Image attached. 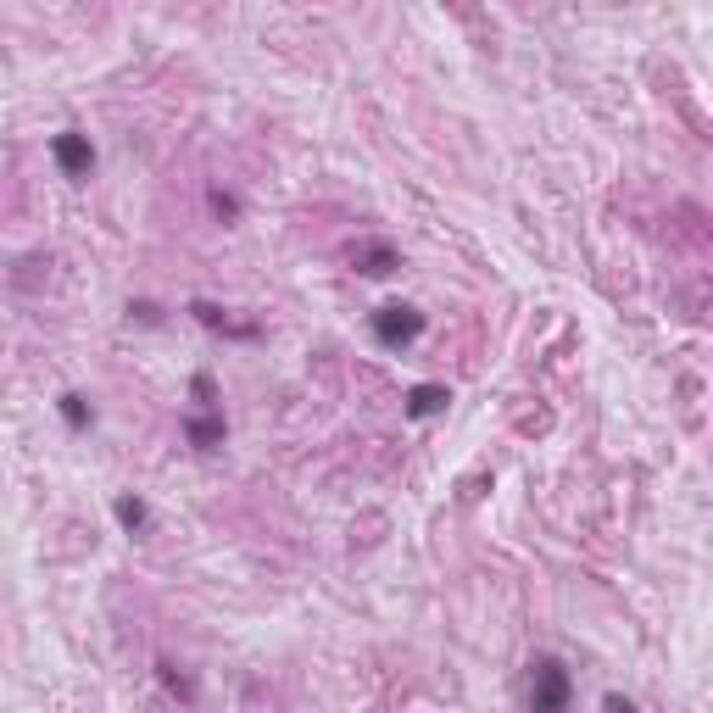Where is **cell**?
I'll use <instances>...</instances> for the list:
<instances>
[{
  "mask_svg": "<svg viewBox=\"0 0 713 713\" xmlns=\"http://www.w3.org/2000/svg\"><path fill=\"white\" fill-rule=\"evenodd\" d=\"M190 396H195V407H201V413H218V385H212V374H195L190 379Z\"/></svg>",
  "mask_w": 713,
  "mask_h": 713,
  "instance_id": "cell-11",
  "label": "cell"
},
{
  "mask_svg": "<svg viewBox=\"0 0 713 713\" xmlns=\"http://www.w3.org/2000/svg\"><path fill=\"white\" fill-rule=\"evenodd\" d=\"M602 713H641V708L630 697H619V691H608V697H602Z\"/></svg>",
  "mask_w": 713,
  "mask_h": 713,
  "instance_id": "cell-14",
  "label": "cell"
},
{
  "mask_svg": "<svg viewBox=\"0 0 713 713\" xmlns=\"http://www.w3.org/2000/svg\"><path fill=\"white\" fill-rule=\"evenodd\" d=\"M446 402H452V390H446V385H413V390H407V418H435Z\"/></svg>",
  "mask_w": 713,
  "mask_h": 713,
  "instance_id": "cell-9",
  "label": "cell"
},
{
  "mask_svg": "<svg viewBox=\"0 0 713 713\" xmlns=\"http://www.w3.org/2000/svg\"><path fill=\"white\" fill-rule=\"evenodd\" d=\"M51 156H56V168H62V179H73V184H84L95 173V145H90V134H78V129L56 134Z\"/></svg>",
  "mask_w": 713,
  "mask_h": 713,
  "instance_id": "cell-3",
  "label": "cell"
},
{
  "mask_svg": "<svg viewBox=\"0 0 713 713\" xmlns=\"http://www.w3.org/2000/svg\"><path fill=\"white\" fill-rule=\"evenodd\" d=\"M212 212H218L223 223H234V218H240V201H234L229 190H212Z\"/></svg>",
  "mask_w": 713,
  "mask_h": 713,
  "instance_id": "cell-12",
  "label": "cell"
},
{
  "mask_svg": "<svg viewBox=\"0 0 713 713\" xmlns=\"http://www.w3.org/2000/svg\"><path fill=\"white\" fill-rule=\"evenodd\" d=\"M56 413H62V424L73 429V435H84V429L95 424V407H90V396H78V390H62V396H56Z\"/></svg>",
  "mask_w": 713,
  "mask_h": 713,
  "instance_id": "cell-8",
  "label": "cell"
},
{
  "mask_svg": "<svg viewBox=\"0 0 713 713\" xmlns=\"http://www.w3.org/2000/svg\"><path fill=\"white\" fill-rule=\"evenodd\" d=\"M156 675H162V686H168L173 697L195 702V680H190V675H179V663H173V658H156Z\"/></svg>",
  "mask_w": 713,
  "mask_h": 713,
  "instance_id": "cell-10",
  "label": "cell"
},
{
  "mask_svg": "<svg viewBox=\"0 0 713 713\" xmlns=\"http://www.w3.org/2000/svg\"><path fill=\"white\" fill-rule=\"evenodd\" d=\"M418 335H424V312L407 307V301H390V307H379V312H374V340H379L385 351L413 346Z\"/></svg>",
  "mask_w": 713,
  "mask_h": 713,
  "instance_id": "cell-2",
  "label": "cell"
},
{
  "mask_svg": "<svg viewBox=\"0 0 713 713\" xmlns=\"http://www.w3.org/2000/svg\"><path fill=\"white\" fill-rule=\"evenodd\" d=\"M112 519L123 524V535H134V541H145V535H151V507H145V496H117L112 502Z\"/></svg>",
  "mask_w": 713,
  "mask_h": 713,
  "instance_id": "cell-6",
  "label": "cell"
},
{
  "mask_svg": "<svg viewBox=\"0 0 713 713\" xmlns=\"http://www.w3.org/2000/svg\"><path fill=\"white\" fill-rule=\"evenodd\" d=\"M184 441H190L195 452H218V446L229 441V424H223V413H190L184 418Z\"/></svg>",
  "mask_w": 713,
  "mask_h": 713,
  "instance_id": "cell-4",
  "label": "cell"
},
{
  "mask_svg": "<svg viewBox=\"0 0 713 713\" xmlns=\"http://www.w3.org/2000/svg\"><path fill=\"white\" fill-rule=\"evenodd\" d=\"M351 262H357V273H368V279H385V273L402 268V251L390 246V240H363Z\"/></svg>",
  "mask_w": 713,
  "mask_h": 713,
  "instance_id": "cell-5",
  "label": "cell"
},
{
  "mask_svg": "<svg viewBox=\"0 0 713 713\" xmlns=\"http://www.w3.org/2000/svg\"><path fill=\"white\" fill-rule=\"evenodd\" d=\"M129 318H140V324H162V312H156V301H129Z\"/></svg>",
  "mask_w": 713,
  "mask_h": 713,
  "instance_id": "cell-13",
  "label": "cell"
},
{
  "mask_svg": "<svg viewBox=\"0 0 713 713\" xmlns=\"http://www.w3.org/2000/svg\"><path fill=\"white\" fill-rule=\"evenodd\" d=\"M190 312H195V318H201V324H207V329H218V335H229V340H257V335H262L257 324H229V318H223V312L212 307V301H190Z\"/></svg>",
  "mask_w": 713,
  "mask_h": 713,
  "instance_id": "cell-7",
  "label": "cell"
},
{
  "mask_svg": "<svg viewBox=\"0 0 713 713\" xmlns=\"http://www.w3.org/2000/svg\"><path fill=\"white\" fill-rule=\"evenodd\" d=\"M569 702H574L569 663L552 658V652H535L530 669H524V708L530 713H569Z\"/></svg>",
  "mask_w": 713,
  "mask_h": 713,
  "instance_id": "cell-1",
  "label": "cell"
}]
</instances>
